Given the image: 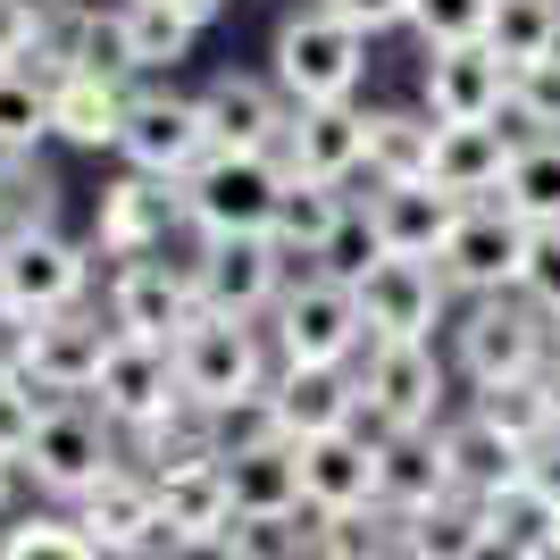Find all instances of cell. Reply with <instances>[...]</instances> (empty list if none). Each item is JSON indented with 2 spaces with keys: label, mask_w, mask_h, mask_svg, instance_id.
Segmentation results:
<instances>
[{
  "label": "cell",
  "mask_w": 560,
  "mask_h": 560,
  "mask_svg": "<svg viewBox=\"0 0 560 560\" xmlns=\"http://www.w3.org/2000/svg\"><path fill=\"white\" fill-rule=\"evenodd\" d=\"M126 101H135V84H109V75H59L50 84V135L75 142V151H117V135H126Z\"/></svg>",
  "instance_id": "cell-28"
},
{
  "label": "cell",
  "mask_w": 560,
  "mask_h": 560,
  "mask_svg": "<svg viewBox=\"0 0 560 560\" xmlns=\"http://www.w3.org/2000/svg\"><path fill=\"white\" fill-rule=\"evenodd\" d=\"M126 9V43H135V68L142 75H160V68H176L192 43H201V25L192 18H176L167 0H117Z\"/></svg>",
  "instance_id": "cell-38"
},
{
  "label": "cell",
  "mask_w": 560,
  "mask_h": 560,
  "mask_svg": "<svg viewBox=\"0 0 560 560\" xmlns=\"http://www.w3.org/2000/svg\"><path fill=\"white\" fill-rule=\"evenodd\" d=\"M527 486H536L544 502H560V427L544 435V444H527Z\"/></svg>",
  "instance_id": "cell-49"
},
{
  "label": "cell",
  "mask_w": 560,
  "mask_h": 560,
  "mask_svg": "<svg viewBox=\"0 0 560 560\" xmlns=\"http://www.w3.org/2000/svg\"><path fill=\"white\" fill-rule=\"evenodd\" d=\"M302 518L310 511H293V518H234L226 544H218L210 560H310V527Z\"/></svg>",
  "instance_id": "cell-41"
},
{
  "label": "cell",
  "mask_w": 560,
  "mask_h": 560,
  "mask_svg": "<svg viewBox=\"0 0 560 560\" xmlns=\"http://www.w3.org/2000/svg\"><path fill=\"white\" fill-rule=\"evenodd\" d=\"M0 302L18 318H50V310L93 302V243H68L59 226L0 234Z\"/></svg>",
  "instance_id": "cell-10"
},
{
  "label": "cell",
  "mask_w": 560,
  "mask_h": 560,
  "mask_svg": "<svg viewBox=\"0 0 560 560\" xmlns=\"http://www.w3.org/2000/svg\"><path fill=\"white\" fill-rule=\"evenodd\" d=\"M109 343H117L109 302L50 310V318H34V360H25V376H34L43 394H59V401H84L93 376H101V360H109Z\"/></svg>",
  "instance_id": "cell-18"
},
{
  "label": "cell",
  "mask_w": 560,
  "mask_h": 560,
  "mask_svg": "<svg viewBox=\"0 0 560 560\" xmlns=\"http://www.w3.org/2000/svg\"><path fill=\"white\" fill-rule=\"evenodd\" d=\"M18 468L34 477V493H50L59 511H75V502L126 460H117V427L101 419L93 401H50V419L34 427V444H25Z\"/></svg>",
  "instance_id": "cell-8"
},
{
  "label": "cell",
  "mask_w": 560,
  "mask_h": 560,
  "mask_svg": "<svg viewBox=\"0 0 560 560\" xmlns=\"http://www.w3.org/2000/svg\"><path fill=\"white\" fill-rule=\"evenodd\" d=\"M126 560H176V552H167V544H151V552H126Z\"/></svg>",
  "instance_id": "cell-55"
},
{
  "label": "cell",
  "mask_w": 560,
  "mask_h": 560,
  "mask_svg": "<svg viewBox=\"0 0 560 560\" xmlns=\"http://www.w3.org/2000/svg\"><path fill=\"white\" fill-rule=\"evenodd\" d=\"M302 502L310 511H385V435L335 427L302 444Z\"/></svg>",
  "instance_id": "cell-17"
},
{
  "label": "cell",
  "mask_w": 560,
  "mask_h": 560,
  "mask_svg": "<svg viewBox=\"0 0 560 560\" xmlns=\"http://www.w3.org/2000/svg\"><path fill=\"white\" fill-rule=\"evenodd\" d=\"M68 518H75V527H84L109 560L151 552V544H160V486H151L142 468H109V477H101V486L84 493Z\"/></svg>",
  "instance_id": "cell-24"
},
{
  "label": "cell",
  "mask_w": 560,
  "mask_h": 560,
  "mask_svg": "<svg viewBox=\"0 0 560 560\" xmlns=\"http://www.w3.org/2000/svg\"><path fill=\"white\" fill-rule=\"evenodd\" d=\"M34 34H43V0H0V68H25Z\"/></svg>",
  "instance_id": "cell-46"
},
{
  "label": "cell",
  "mask_w": 560,
  "mask_h": 560,
  "mask_svg": "<svg viewBox=\"0 0 560 560\" xmlns=\"http://www.w3.org/2000/svg\"><path fill=\"white\" fill-rule=\"evenodd\" d=\"M25 360H34V318L0 302V376H25Z\"/></svg>",
  "instance_id": "cell-48"
},
{
  "label": "cell",
  "mask_w": 560,
  "mask_h": 560,
  "mask_svg": "<svg viewBox=\"0 0 560 560\" xmlns=\"http://www.w3.org/2000/svg\"><path fill=\"white\" fill-rule=\"evenodd\" d=\"M151 477V468H142ZM160 486V544L176 560H210L234 527V493H226V468H185V477H151Z\"/></svg>",
  "instance_id": "cell-21"
},
{
  "label": "cell",
  "mask_w": 560,
  "mask_h": 560,
  "mask_svg": "<svg viewBox=\"0 0 560 560\" xmlns=\"http://www.w3.org/2000/svg\"><path fill=\"white\" fill-rule=\"evenodd\" d=\"M552 360V318L527 293H486L452 318V369L468 385H502V376H544Z\"/></svg>",
  "instance_id": "cell-5"
},
{
  "label": "cell",
  "mask_w": 560,
  "mask_h": 560,
  "mask_svg": "<svg viewBox=\"0 0 560 560\" xmlns=\"http://www.w3.org/2000/svg\"><path fill=\"white\" fill-rule=\"evenodd\" d=\"M486 25H493V0H419V9H410V34H419L427 50L486 43Z\"/></svg>",
  "instance_id": "cell-43"
},
{
  "label": "cell",
  "mask_w": 560,
  "mask_h": 560,
  "mask_svg": "<svg viewBox=\"0 0 560 560\" xmlns=\"http://www.w3.org/2000/svg\"><path fill=\"white\" fill-rule=\"evenodd\" d=\"M268 343H277L284 369H351L369 351V318H360V293L335 268H293V284L268 310Z\"/></svg>",
  "instance_id": "cell-1"
},
{
  "label": "cell",
  "mask_w": 560,
  "mask_h": 560,
  "mask_svg": "<svg viewBox=\"0 0 560 560\" xmlns=\"http://www.w3.org/2000/svg\"><path fill=\"white\" fill-rule=\"evenodd\" d=\"M192 284H201V310H218V318H259V327H268L277 293L293 284V259H284L268 234H218V243H192Z\"/></svg>",
  "instance_id": "cell-13"
},
{
  "label": "cell",
  "mask_w": 560,
  "mask_h": 560,
  "mask_svg": "<svg viewBox=\"0 0 560 560\" xmlns=\"http://www.w3.org/2000/svg\"><path fill=\"white\" fill-rule=\"evenodd\" d=\"M477 511H486V527H493V536H511L518 552L560 560V502H544L527 477H518V486H502V493H486Z\"/></svg>",
  "instance_id": "cell-36"
},
{
  "label": "cell",
  "mask_w": 560,
  "mask_h": 560,
  "mask_svg": "<svg viewBox=\"0 0 560 560\" xmlns=\"http://www.w3.org/2000/svg\"><path fill=\"white\" fill-rule=\"evenodd\" d=\"M360 376V427L376 435H435L452 401V369L435 343H369L351 360Z\"/></svg>",
  "instance_id": "cell-3"
},
{
  "label": "cell",
  "mask_w": 560,
  "mask_h": 560,
  "mask_svg": "<svg viewBox=\"0 0 560 560\" xmlns=\"http://www.w3.org/2000/svg\"><path fill=\"white\" fill-rule=\"evenodd\" d=\"M0 560H109L75 518H25V527H9L0 536Z\"/></svg>",
  "instance_id": "cell-42"
},
{
  "label": "cell",
  "mask_w": 560,
  "mask_h": 560,
  "mask_svg": "<svg viewBox=\"0 0 560 560\" xmlns=\"http://www.w3.org/2000/svg\"><path fill=\"white\" fill-rule=\"evenodd\" d=\"M327 9H335V18H351V25H360V34L376 43V34L410 25V9H419V0H327Z\"/></svg>",
  "instance_id": "cell-47"
},
{
  "label": "cell",
  "mask_w": 560,
  "mask_h": 560,
  "mask_svg": "<svg viewBox=\"0 0 560 560\" xmlns=\"http://www.w3.org/2000/svg\"><path fill=\"white\" fill-rule=\"evenodd\" d=\"M544 385H552V410H560V351L544 360Z\"/></svg>",
  "instance_id": "cell-54"
},
{
  "label": "cell",
  "mask_w": 560,
  "mask_h": 560,
  "mask_svg": "<svg viewBox=\"0 0 560 560\" xmlns=\"http://www.w3.org/2000/svg\"><path fill=\"white\" fill-rule=\"evenodd\" d=\"M502 201H511L527 226H560V135H518V160L502 176Z\"/></svg>",
  "instance_id": "cell-35"
},
{
  "label": "cell",
  "mask_w": 560,
  "mask_h": 560,
  "mask_svg": "<svg viewBox=\"0 0 560 560\" xmlns=\"http://www.w3.org/2000/svg\"><path fill=\"white\" fill-rule=\"evenodd\" d=\"M284 201V167L268 151H210V160L185 176V226L192 243H218V234H268Z\"/></svg>",
  "instance_id": "cell-6"
},
{
  "label": "cell",
  "mask_w": 560,
  "mask_h": 560,
  "mask_svg": "<svg viewBox=\"0 0 560 560\" xmlns=\"http://www.w3.org/2000/svg\"><path fill=\"white\" fill-rule=\"evenodd\" d=\"M486 43L502 50L511 68H527V59H552V50H560V0H493Z\"/></svg>",
  "instance_id": "cell-39"
},
{
  "label": "cell",
  "mask_w": 560,
  "mask_h": 560,
  "mask_svg": "<svg viewBox=\"0 0 560 560\" xmlns=\"http://www.w3.org/2000/svg\"><path fill=\"white\" fill-rule=\"evenodd\" d=\"M486 536V511L468 502V493H444V502H427V511L401 518V560H468Z\"/></svg>",
  "instance_id": "cell-34"
},
{
  "label": "cell",
  "mask_w": 560,
  "mask_h": 560,
  "mask_svg": "<svg viewBox=\"0 0 560 560\" xmlns=\"http://www.w3.org/2000/svg\"><path fill=\"white\" fill-rule=\"evenodd\" d=\"M552 351H560V318H552Z\"/></svg>",
  "instance_id": "cell-56"
},
{
  "label": "cell",
  "mask_w": 560,
  "mask_h": 560,
  "mask_svg": "<svg viewBox=\"0 0 560 560\" xmlns=\"http://www.w3.org/2000/svg\"><path fill=\"white\" fill-rule=\"evenodd\" d=\"M511 101V59L493 43H452V50H427L419 68V109L435 126H477V117H502Z\"/></svg>",
  "instance_id": "cell-19"
},
{
  "label": "cell",
  "mask_w": 560,
  "mask_h": 560,
  "mask_svg": "<svg viewBox=\"0 0 560 560\" xmlns=\"http://www.w3.org/2000/svg\"><path fill=\"white\" fill-rule=\"evenodd\" d=\"M518 160V126L511 117H477V126H435V185L452 201H502V176Z\"/></svg>",
  "instance_id": "cell-23"
},
{
  "label": "cell",
  "mask_w": 560,
  "mask_h": 560,
  "mask_svg": "<svg viewBox=\"0 0 560 560\" xmlns=\"http://www.w3.org/2000/svg\"><path fill=\"white\" fill-rule=\"evenodd\" d=\"M226 493H234V518H293L310 511L302 502V444L293 435H268L252 452H226Z\"/></svg>",
  "instance_id": "cell-26"
},
{
  "label": "cell",
  "mask_w": 560,
  "mask_h": 560,
  "mask_svg": "<svg viewBox=\"0 0 560 560\" xmlns=\"http://www.w3.org/2000/svg\"><path fill=\"white\" fill-rule=\"evenodd\" d=\"M527 252H536V226H527L511 201H468V210L452 218L435 268H444L452 302H486V293H518Z\"/></svg>",
  "instance_id": "cell-7"
},
{
  "label": "cell",
  "mask_w": 560,
  "mask_h": 560,
  "mask_svg": "<svg viewBox=\"0 0 560 560\" xmlns=\"http://www.w3.org/2000/svg\"><path fill=\"white\" fill-rule=\"evenodd\" d=\"M268 410H277V427L293 435V444H310V435H335V427H360V376L351 369H284L268 376Z\"/></svg>",
  "instance_id": "cell-25"
},
{
  "label": "cell",
  "mask_w": 560,
  "mask_h": 560,
  "mask_svg": "<svg viewBox=\"0 0 560 560\" xmlns=\"http://www.w3.org/2000/svg\"><path fill=\"white\" fill-rule=\"evenodd\" d=\"M444 493H460V486H452L435 435H385V511L410 518V511H427V502H444Z\"/></svg>",
  "instance_id": "cell-31"
},
{
  "label": "cell",
  "mask_w": 560,
  "mask_h": 560,
  "mask_svg": "<svg viewBox=\"0 0 560 560\" xmlns=\"http://www.w3.org/2000/svg\"><path fill=\"white\" fill-rule=\"evenodd\" d=\"M210 151H218V135H210L201 93H176V84H135V101H126V135H117V160L142 167V176L185 185Z\"/></svg>",
  "instance_id": "cell-9"
},
{
  "label": "cell",
  "mask_w": 560,
  "mask_h": 560,
  "mask_svg": "<svg viewBox=\"0 0 560 560\" xmlns=\"http://www.w3.org/2000/svg\"><path fill=\"white\" fill-rule=\"evenodd\" d=\"M435 167V117L427 109H369V185H410Z\"/></svg>",
  "instance_id": "cell-29"
},
{
  "label": "cell",
  "mask_w": 560,
  "mask_h": 560,
  "mask_svg": "<svg viewBox=\"0 0 560 560\" xmlns=\"http://www.w3.org/2000/svg\"><path fill=\"white\" fill-rule=\"evenodd\" d=\"M117 435H142L160 427L167 410H185V376H176V343H151V335H117L109 360H101L93 394H84Z\"/></svg>",
  "instance_id": "cell-12"
},
{
  "label": "cell",
  "mask_w": 560,
  "mask_h": 560,
  "mask_svg": "<svg viewBox=\"0 0 560 560\" xmlns=\"http://www.w3.org/2000/svg\"><path fill=\"white\" fill-rule=\"evenodd\" d=\"M360 210H369L376 252L435 259V252H444V234H452V218H460L468 201H452L435 176H410V185H369V192H360Z\"/></svg>",
  "instance_id": "cell-20"
},
{
  "label": "cell",
  "mask_w": 560,
  "mask_h": 560,
  "mask_svg": "<svg viewBox=\"0 0 560 560\" xmlns=\"http://www.w3.org/2000/svg\"><path fill=\"white\" fill-rule=\"evenodd\" d=\"M176 376H185V401H201V410H234V401L268 394L277 343H268L259 318H218V310H201V318L176 335Z\"/></svg>",
  "instance_id": "cell-4"
},
{
  "label": "cell",
  "mask_w": 560,
  "mask_h": 560,
  "mask_svg": "<svg viewBox=\"0 0 560 560\" xmlns=\"http://www.w3.org/2000/svg\"><path fill=\"white\" fill-rule=\"evenodd\" d=\"M18 477H25V468L9 460V452H0V518H9V502H18Z\"/></svg>",
  "instance_id": "cell-53"
},
{
  "label": "cell",
  "mask_w": 560,
  "mask_h": 560,
  "mask_svg": "<svg viewBox=\"0 0 560 560\" xmlns=\"http://www.w3.org/2000/svg\"><path fill=\"white\" fill-rule=\"evenodd\" d=\"M435 452H444L452 486H460L468 502H486V493H502V486H518V477H527V444H511V435H502V427H486L477 410H460V419L435 427Z\"/></svg>",
  "instance_id": "cell-27"
},
{
  "label": "cell",
  "mask_w": 560,
  "mask_h": 560,
  "mask_svg": "<svg viewBox=\"0 0 560 560\" xmlns=\"http://www.w3.org/2000/svg\"><path fill=\"white\" fill-rule=\"evenodd\" d=\"M284 167V185H360L369 167V109L360 101H310L293 109L284 142L268 151Z\"/></svg>",
  "instance_id": "cell-14"
},
{
  "label": "cell",
  "mask_w": 560,
  "mask_h": 560,
  "mask_svg": "<svg viewBox=\"0 0 560 560\" xmlns=\"http://www.w3.org/2000/svg\"><path fill=\"white\" fill-rule=\"evenodd\" d=\"M468 410L486 427H502L511 444H544L560 427V410H552V385L544 376H502V385H468Z\"/></svg>",
  "instance_id": "cell-32"
},
{
  "label": "cell",
  "mask_w": 560,
  "mask_h": 560,
  "mask_svg": "<svg viewBox=\"0 0 560 560\" xmlns=\"http://www.w3.org/2000/svg\"><path fill=\"white\" fill-rule=\"evenodd\" d=\"M201 109H210L218 151H277L284 126H293L284 84H277V75H243V68L210 75V84H201Z\"/></svg>",
  "instance_id": "cell-22"
},
{
  "label": "cell",
  "mask_w": 560,
  "mask_h": 560,
  "mask_svg": "<svg viewBox=\"0 0 560 560\" xmlns=\"http://www.w3.org/2000/svg\"><path fill=\"white\" fill-rule=\"evenodd\" d=\"M468 560H536V552H518L511 536H493V527H486V536H477V552H468Z\"/></svg>",
  "instance_id": "cell-50"
},
{
  "label": "cell",
  "mask_w": 560,
  "mask_h": 560,
  "mask_svg": "<svg viewBox=\"0 0 560 560\" xmlns=\"http://www.w3.org/2000/svg\"><path fill=\"white\" fill-rule=\"evenodd\" d=\"M167 9H176V18H192V25H218V18H226V0H167Z\"/></svg>",
  "instance_id": "cell-52"
},
{
  "label": "cell",
  "mask_w": 560,
  "mask_h": 560,
  "mask_svg": "<svg viewBox=\"0 0 560 560\" xmlns=\"http://www.w3.org/2000/svg\"><path fill=\"white\" fill-rule=\"evenodd\" d=\"M167 234H192L185 226V185L142 176V167H126L117 185H101V201H93V252L151 259V252H167Z\"/></svg>",
  "instance_id": "cell-16"
},
{
  "label": "cell",
  "mask_w": 560,
  "mask_h": 560,
  "mask_svg": "<svg viewBox=\"0 0 560 560\" xmlns=\"http://www.w3.org/2000/svg\"><path fill=\"white\" fill-rule=\"evenodd\" d=\"M310 560H401L394 511H310Z\"/></svg>",
  "instance_id": "cell-33"
},
{
  "label": "cell",
  "mask_w": 560,
  "mask_h": 560,
  "mask_svg": "<svg viewBox=\"0 0 560 560\" xmlns=\"http://www.w3.org/2000/svg\"><path fill=\"white\" fill-rule=\"evenodd\" d=\"M268 75L284 84L293 109L310 101H360V75H369V34L351 18H335L327 0H310L293 18L277 25V43H268Z\"/></svg>",
  "instance_id": "cell-2"
},
{
  "label": "cell",
  "mask_w": 560,
  "mask_h": 560,
  "mask_svg": "<svg viewBox=\"0 0 560 560\" xmlns=\"http://www.w3.org/2000/svg\"><path fill=\"white\" fill-rule=\"evenodd\" d=\"M518 293H527L544 318H560V226H536V252H527V277H518Z\"/></svg>",
  "instance_id": "cell-45"
},
{
  "label": "cell",
  "mask_w": 560,
  "mask_h": 560,
  "mask_svg": "<svg viewBox=\"0 0 560 560\" xmlns=\"http://www.w3.org/2000/svg\"><path fill=\"white\" fill-rule=\"evenodd\" d=\"M50 135V84L25 68H0V160H25V151H43Z\"/></svg>",
  "instance_id": "cell-37"
},
{
  "label": "cell",
  "mask_w": 560,
  "mask_h": 560,
  "mask_svg": "<svg viewBox=\"0 0 560 560\" xmlns=\"http://www.w3.org/2000/svg\"><path fill=\"white\" fill-rule=\"evenodd\" d=\"M126 444H135V468H151V477H185V468L218 460V419L201 410V401H185V410H167L160 427H142V435H126Z\"/></svg>",
  "instance_id": "cell-30"
},
{
  "label": "cell",
  "mask_w": 560,
  "mask_h": 560,
  "mask_svg": "<svg viewBox=\"0 0 560 560\" xmlns=\"http://www.w3.org/2000/svg\"><path fill=\"white\" fill-rule=\"evenodd\" d=\"M351 293H360V318H369V343H435V327L452 318V284L435 259H394L376 252L360 277H351Z\"/></svg>",
  "instance_id": "cell-11"
},
{
  "label": "cell",
  "mask_w": 560,
  "mask_h": 560,
  "mask_svg": "<svg viewBox=\"0 0 560 560\" xmlns=\"http://www.w3.org/2000/svg\"><path fill=\"white\" fill-rule=\"evenodd\" d=\"M109 318H117V335H151V343H176V335L201 318V284H192V259H167V252H151V259H117L109 268Z\"/></svg>",
  "instance_id": "cell-15"
},
{
  "label": "cell",
  "mask_w": 560,
  "mask_h": 560,
  "mask_svg": "<svg viewBox=\"0 0 560 560\" xmlns=\"http://www.w3.org/2000/svg\"><path fill=\"white\" fill-rule=\"evenodd\" d=\"M502 117H511L518 135H560V50L511 68V101H502Z\"/></svg>",
  "instance_id": "cell-40"
},
{
  "label": "cell",
  "mask_w": 560,
  "mask_h": 560,
  "mask_svg": "<svg viewBox=\"0 0 560 560\" xmlns=\"http://www.w3.org/2000/svg\"><path fill=\"white\" fill-rule=\"evenodd\" d=\"M0 234H25V210H18V185H9V167H0Z\"/></svg>",
  "instance_id": "cell-51"
},
{
  "label": "cell",
  "mask_w": 560,
  "mask_h": 560,
  "mask_svg": "<svg viewBox=\"0 0 560 560\" xmlns=\"http://www.w3.org/2000/svg\"><path fill=\"white\" fill-rule=\"evenodd\" d=\"M50 401H59V394H43L34 376H0V452H9V460H25L34 427L50 419Z\"/></svg>",
  "instance_id": "cell-44"
}]
</instances>
